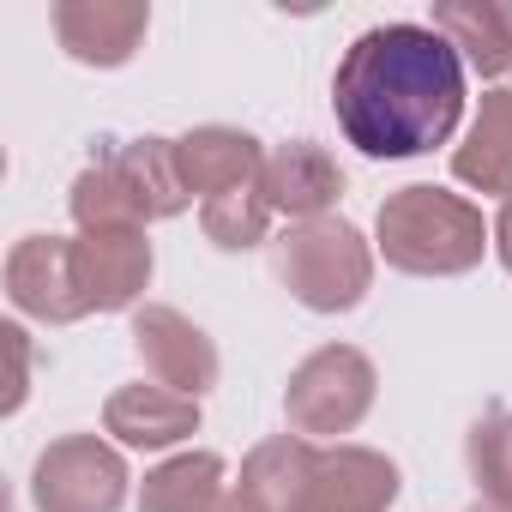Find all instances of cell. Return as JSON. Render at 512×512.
Returning <instances> with one entry per match:
<instances>
[{"instance_id": "cell-24", "label": "cell", "mask_w": 512, "mask_h": 512, "mask_svg": "<svg viewBox=\"0 0 512 512\" xmlns=\"http://www.w3.org/2000/svg\"><path fill=\"white\" fill-rule=\"evenodd\" d=\"M211 512H247V506H241V500H235V494H229V500H217V506H211Z\"/></svg>"}, {"instance_id": "cell-13", "label": "cell", "mask_w": 512, "mask_h": 512, "mask_svg": "<svg viewBox=\"0 0 512 512\" xmlns=\"http://www.w3.org/2000/svg\"><path fill=\"white\" fill-rule=\"evenodd\" d=\"M175 169H181V187L205 205L217 193H235V187H253L266 169V145L241 133V127H193L175 139Z\"/></svg>"}, {"instance_id": "cell-5", "label": "cell", "mask_w": 512, "mask_h": 512, "mask_svg": "<svg viewBox=\"0 0 512 512\" xmlns=\"http://www.w3.org/2000/svg\"><path fill=\"white\" fill-rule=\"evenodd\" d=\"M127 458L103 434H61L31 464L37 512H121L127 506Z\"/></svg>"}, {"instance_id": "cell-18", "label": "cell", "mask_w": 512, "mask_h": 512, "mask_svg": "<svg viewBox=\"0 0 512 512\" xmlns=\"http://www.w3.org/2000/svg\"><path fill=\"white\" fill-rule=\"evenodd\" d=\"M217 500H229L217 452H175L139 482V512H211Z\"/></svg>"}, {"instance_id": "cell-10", "label": "cell", "mask_w": 512, "mask_h": 512, "mask_svg": "<svg viewBox=\"0 0 512 512\" xmlns=\"http://www.w3.org/2000/svg\"><path fill=\"white\" fill-rule=\"evenodd\" d=\"M260 193H266L272 217L314 223V217H332V205L344 199V169H338V157H332L326 145L290 139V145H272V151H266Z\"/></svg>"}, {"instance_id": "cell-19", "label": "cell", "mask_w": 512, "mask_h": 512, "mask_svg": "<svg viewBox=\"0 0 512 512\" xmlns=\"http://www.w3.org/2000/svg\"><path fill=\"white\" fill-rule=\"evenodd\" d=\"M464 464L482 500H512V404H488L464 434Z\"/></svg>"}, {"instance_id": "cell-1", "label": "cell", "mask_w": 512, "mask_h": 512, "mask_svg": "<svg viewBox=\"0 0 512 512\" xmlns=\"http://www.w3.org/2000/svg\"><path fill=\"white\" fill-rule=\"evenodd\" d=\"M332 115L374 163L428 157L464 121V61L434 25H374L332 73Z\"/></svg>"}, {"instance_id": "cell-4", "label": "cell", "mask_w": 512, "mask_h": 512, "mask_svg": "<svg viewBox=\"0 0 512 512\" xmlns=\"http://www.w3.org/2000/svg\"><path fill=\"white\" fill-rule=\"evenodd\" d=\"M374 362L356 350V344H326L314 350L308 362H296L290 386H284V416H290V434L302 440H338L350 428H362V416L374 410Z\"/></svg>"}, {"instance_id": "cell-3", "label": "cell", "mask_w": 512, "mask_h": 512, "mask_svg": "<svg viewBox=\"0 0 512 512\" xmlns=\"http://www.w3.org/2000/svg\"><path fill=\"white\" fill-rule=\"evenodd\" d=\"M272 272L308 314H350L374 290V247L350 217H314L278 235Z\"/></svg>"}, {"instance_id": "cell-2", "label": "cell", "mask_w": 512, "mask_h": 512, "mask_svg": "<svg viewBox=\"0 0 512 512\" xmlns=\"http://www.w3.org/2000/svg\"><path fill=\"white\" fill-rule=\"evenodd\" d=\"M374 235H380L374 247L386 253V266L410 278H464L494 247V229L482 223V211L464 193H446L428 181L386 193Z\"/></svg>"}, {"instance_id": "cell-21", "label": "cell", "mask_w": 512, "mask_h": 512, "mask_svg": "<svg viewBox=\"0 0 512 512\" xmlns=\"http://www.w3.org/2000/svg\"><path fill=\"white\" fill-rule=\"evenodd\" d=\"M0 338H7V350H13V392H7V416H19V404H25V392H31V338H25V326H0Z\"/></svg>"}, {"instance_id": "cell-14", "label": "cell", "mask_w": 512, "mask_h": 512, "mask_svg": "<svg viewBox=\"0 0 512 512\" xmlns=\"http://www.w3.org/2000/svg\"><path fill=\"white\" fill-rule=\"evenodd\" d=\"M103 434H115L121 446L133 452H163V446H181L187 434H199V398H181L169 386H115L109 404H103Z\"/></svg>"}, {"instance_id": "cell-15", "label": "cell", "mask_w": 512, "mask_h": 512, "mask_svg": "<svg viewBox=\"0 0 512 512\" xmlns=\"http://www.w3.org/2000/svg\"><path fill=\"white\" fill-rule=\"evenodd\" d=\"M398 500V464L374 446H320V476L308 512H386Z\"/></svg>"}, {"instance_id": "cell-6", "label": "cell", "mask_w": 512, "mask_h": 512, "mask_svg": "<svg viewBox=\"0 0 512 512\" xmlns=\"http://www.w3.org/2000/svg\"><path fill=\"white\" fill-rule=\"evenodd\" d=\"M133 356L145 362V374L181 398H205L217 386V344L205 338V326H193L181 308L169 302H145L133 308Z\"/></svg>"}, {"instance_id": "cell-12", "label": "cell", "mask_w": 512, "mask_h": 512, "mask_svg": "<svg viewBox=\"0 0 512 512\" xmlns=\"http://www.w3.org/2000/svg\"><path fill=\"white\" fill-rule=\"evenodd\" d=\"M91 151L121 175L139 223H169L193 205V193L181 187V169H175V139H157V133H139V139H91Z\"/></svg>"}, {"instance_id": "cell-17", "label": "cell", "mask_w": 512, "mask_h": 512, "mask_svg": "<svg viewBox=\"0 0 512 512\" xmlns=\"http://www.w3.org/2000/svg\"><path fill=\"white\" fill-rule=\"evenodd\" d=\"M452 175L476 193H500V205L512 199V91H488L464 145H452Z\"/></svg>"}, {"instance_id": "cell-23", "label": "cell", "mask_w": 512, "mask_h": 512, "mask_svg": "<svg viewBox=\"0 0 512 512\" xmlns=\"http://www.w3.org/2000/svg\"><path fill=\"white\" fill-rule=\"evenodd\" d=\"M470 512H512V500H482V494H476V506H470Z\"/></svg>"}, {"instance_id": "cell-22", "label": "cell", "mask_w": 512, "mask_h": 512, "mask_svg": "<svg viewBox=\"0 0 512 512\" xmlns=\"http://www.w3.org/2000/svg\"><path fill=\"white\" fill-rule=\"evenodd\" d=\"M494 253H500V266L512 272V199H506L500 217H494Z\"/></svg>"}, {"instance_id": "cell-7", "label": "cell", "mask_w": 512, "mask_h": 512, "mask_svg": "<svg viewBox=\"0 0 512 512\" xmlns=\"http://www.w3.org/2000/svg\"><path fill=\"white\" fill-rule=\"evenodd\" d=\"M151 241L145 229H79L73 235V278L91 314H127L151 290Z\"/></svg>"}, {"instance_id": "cell-11", "label": "cell", "mask_w": 512, "mask_h": 512, "mask_svg": "<svg viewBox=\"0 0 512 512\" xmlns=\"http://www.w3.org/2000/svg\"><path fill=\"white\" fill-rule=\"evenodd\" d=\"M314 476H320V446L302 434H272L241 458L235 500L247 512H308Z\"/></svg>"}, {"instance_id": "cell-20", "label": "cell", "mask_w": 512, "mask_h": 512, "mask_svg": "<svg viewBox=\"0 0 512 512\" xmlns=\"http://www.w3.org/2000/svg\"><path fill=\"white\" fill-rule=\"evenodd\" d=\"M199 229H205V241H211V247H223V253H247V247H260V241L272 235V205H266L260 181L205 199V205H199Z\"/></svg>"}, {"instance_id": "cell-9", "label": "cell", "mask_w": 512, "mask_h": 512, "mask_svg": "<svg viewBox=\"0 0 512 512\" xmlns=\"http://www.w3.org/2000/svg\"><path fill=\"white\" fill-rule=\"evenodd\" d=\"M151 31L145 0H55V43L79 67H127Z\"/></svg>"}, {"instance_id": "cell-16", "label": "cell", "mask_w": 512, "mask_h": 512, "mask_svg": "<svg viewBox=\"0 0 512 512\" xmlns=\"http://www.w3.org/2000/svg\"><path fill=\"white\" fill-rule=\"evenodd\" d=\"M470 73L500 79L512 73V7L506 0H434V19H428Z\"/></svg>"}, {"instance_id": "cell-8", "label": "cell", "mask_w": 512, "mask_h": 512, "mask_svg": "<svg viewBox=\"0 0 512 512\" xmlns=\"http://www.w3.org/2000/svg\"><path fill=\"white\" fill-rule=\"evenodd\" d=\"M7 302L25 314V320H43V326H73L85 320V296H79V278H73V235H25L13 241L7 253Z\"/></svg>"}]
</instances>
